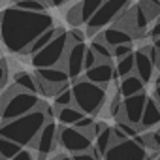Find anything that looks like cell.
I'll use <instances>...</instances> for the list:
<instances>
[{
  "instance_id": "obj_41",
  "label": "cell",
  "mask_w": 160,
  "mask_h": 160,
  "mask_svg": "<svg viewBox=\"0 0 160 160\" xmlns=\"http://www.w3.org/2000/svg\"><path fill=\"white\" fill-rule=\"evenodd\" d=\"M111 130H113V143H115V141H122V139H128V136H126V134H124V132H122L119 126H115V128H111Z\"/></svg>"
},
{
  "instance_id": "obj_27",
  "label": "cell",
  "mask_w": 160,
  "mask_h": 160,
  "mask_svg": "<svg viewBox=\"0 0 160 160\" xmlns=\"http://www.w3.org/2000/svg\"><path fill=\"white\" fill-rule=\"evenodd\" d=\"M17 8L28 10V12H45L47 10V0H13Z\"/></svg>"
},
{
  "instance_id": "obj_5",
  "label": "cell",
  "mask_w": 160,
  "mask_h": 160,
  "mask_svg": "<svg viewBox=\"0 0 160 160\" xmlns=\"http://www.w3.org/2000/svg\"><path fill=\"white\" fill-rule=\"evenodd\" d=\"M68 45H70V38H68V32L64 28H58L57 36L43 47L40 49L38 53L32 55V66L34 68H49V66H62V60H64V55L68 51Z\"/></svg>"
},
{
  "instance_id": "obj_47",
  "label": "cell",
  "mask_w": 160,
  "mask_h": 160,
  "mask_svg": "<svg viewBox=\"0 0 160 160\" xmlns=\"http://www.w3.org/2000/svg\"><path fill=\"white\" fill-rule=\"evenodd\" d=\"M0 2H2V0H0Z\"/></svg>"
},
{
  "instance_id": "obj_34",
  "label": "cell",
  "mask_w": 160,
  "mask_h": 160,
  "mask_svg": "<svg viewBox=\"0 0 160 160\" xmlns=\"http://www.w3.org/2000/svg\"><path fill=\"white\" fill-rule=\"evenodd\" d=\"M145 141H147V147L151 149H160V128L152 134H147L145 136Z\"/></svg>"
},
{
  "instance_id": "obj_40",
  "label": "cell",
  "mask_w": 160,
  "mask_h": 160,
  "mask_svg": "<svg viewBox=\"0 0 160 160\" xmlns=\"http://www.w3.org/2000/svg\"><path fill=\"white\" fill-rule=\"evenodd\" d=\"M149 36H151L152 40H158V38H160V17H156L154 23H152V27L149 28Z\"/></svg>"
},
{
  "instance_id": "obj_26",
  "label": "cell",
  "mask_w": 160,
  "mask_h": 160,
  "mask_svg": "<svg viewBox=\"0 0 160 160\" xmlns=\"http://www.w3.org/2000/svg\"><path fill=\"white\" fill-rule=\"evenodd\" d=\"M117 68H115V77H126L130 73H134V53L122 57V58H117Z\"/></svg>"
},
{
  "instance_id": "obj_19",
  "label": "cell",
  "mask_w": 160,
  "mask_h": 160,
  "mask_svg": "<svg viewBox=\"0 0 160 160\" xmlns=\"http://www.w3.org/2000/svg\"><path fill=\"white\" fill-rule=\"evenodd\" d=\"M139 124H141L143 130H145V128H151V126H154V124H160V104H158L156 98H149V100H147Z\"/></svg>"
},
{
  "instance_id": "obj_13",
  "label": "cell",
  "mask_w": 160,
  "mask_h": 160,
  "mask_svg": "<svg viewBox=\"0 0 160 160\" xmlns=\"http://www.w3.org/2000/svg\"><path fill=\"white\" fill-rule=\"evenodd\" d=\"M102 2H104V0H81V2L75 4V6L68 12L66 19H68L72 25L89 23V19H91V17L96 13V10L102 6Z\"/></svg>"
},
{
  "instance_id": "obj_45",
  "label": "cell",
  "mask_w": 160,
  "mask_h": 160,
  "mask_svg": "<svg viewBox=\"0 0 160 160\" xmlns=\"http://www.w3.org/2000/svg\"><path fill=\"white\" fill-rule=\"evenodd\" d=\"M152 45H154V47L160 51V38H158V40H154V43H152Z\"/></svg>"
},
{
  "instance_id": "obj_42",
  "label": "cell",
  "mask_w": 160,
  "mask_h": 160,
  "mask_svg": "<svg viewBox=\"0 0 160 160\" xmlns=\"http://www.w3.org/2000/svg\"><path fill=\"white\" fill-rule=\"evenodd\" d=\"M68 0H47V4H51V6H55V8H58V6H62V4H66Z\"/></svg>"
},
{
  "instance_id": "obj_14",
  "label": "cell",
  "mask_w": 160,
  "mask_h": 160,
  "mask_svg": "<svg viewBox=\"0 0 160 160\" xmlns=\"http://www.w3.org/2000/svg\"><path fill=\"white\" fill-rule=\"evenodd\" d=\"M115 77V68L111 64V60H98L92 68L85 70V79L96 83V85H102V87H108Z\"/></svg>"
},
{
  "instance_id": "obj_24",
  "label": "cell",
  "mask_w": 160,
  "mask_h": 160,
  "mask_svg": "<svg viewBox=\"0 0 160 160\" xmlns=\"http://www.w3.org/2000/svg\"><path fill=\"white\" fill-rule=\"evenodd\" d=\"M132 17H134V36H139L143 32H147V27H149V17L145 15V12L138 6L132 8Z\"/></svg>"
},
{
  "instance_id": "obj_31",
  "label": "cell",
  "mask_w": 160,
  "mask_h": 160,
  "mask_svg": "<svg viewBox=\"0 0 160 160\" xmlns=\"http://www.w3.org/2000/svg\"><path fill=\"white\" fill-rule=\"evenodd\" d=\"M117 126L128 136V138H134V136H138L143 128H141V124H132V122H126V121H121L119 119V122H117Z\"/></svg>"
},
{
  "instance_id": "obj_38",
  "label": "cell",
  "mask_w": 160,
  "mask_h": 160,
  "mask_svg": "<svg viewBox=\"0 0 160 160\" xmlns=\"http://www.w3.org/2000/svg\"><path fill=\"white\" fill-rule=\"evenodd\" d=\"M13 160H36V156H34V152L32 151H28V149H21L15 156H13Z\"/></svg>"
},
{
  "instance_id": "obj_23",
  "label": "cell",
  "mask_w": 160,
  "mask_h": 160,
  "mask_svg": "<svg viewBox=\"0 0 160 160\" xmlns=\"http://www.w3.org/2000/svg\"><path fill=\"white\" fill-rule=\"evenodd\" d=\"M21 149H23V145H19L17 141L0 136V158H2V160H13V156Z\"/></svg>"
},
{
  "instance_id": "obj_11",
  "label": "cell",
  "mask_w": 160,
  "mask_h": 160,
  "mask_svg": "<svg viewBox=\"0 0 160 160\" xmlns=\"http://www.w3.org/2000/svg\"><path fill=\"white\" fill-rule=\"evenodd\" d=\"M57 145H58V124L53 119H49L43 124V128L40 130V134L36 136V139L30 143V147L36 152L47 156V154H51L57 149Z\"/></svg>"
},
{
  "instance_id": "obj_33",
  "label": "cell",
  "mask_w": 160,
  "mask_h": 160,
  "mask_svg": "<svg viewBox=\"0 0 160 160\" xmlns=\"http://www.w3.org/2000/svg\"><path fill=\"white\" fill-rule=\"evenodd\" d=\"M111 49H113V57H115V58H122V57L134 53V51H132V43H121V45H115V47H111Z\"/></svg>"
},
{
  "instance_id": "obj_12",
  "label": "cell",
  "mask_w": 160,
  "mask_h": 160,
  "mask_svg": "<svg viewBox=\"0 0 160 160\" xmlns=\"http://www.w3.org/2000/svg\"><path fill=\"white\" fill-rule=\"evenodd\" d=\"M147 100H149V96L145 92H139V94L122 98V113H121L119 119L121 121H126V122H132V124H139Z\"/></svg>"
},
{
  "instance_id": "obj_37",
  "label": "cell",
  "mask_w": 160,
  "mask_h": 160,
  "mask_svg": "<svg viewBox=\"0 0 160 160\" xmlns=\"http://www.w3.org/2000/svg\"><path fill=\"white\" fill-rule=\"evenodd\" d=\"M68 38H70V42H72V43L85 42V34H83L81 30H77V28H72V30L68 32Z\"/></svg>"
},
{
  "instance_id": "obj_35",
  "label": "cell",
  "mask_w": 160,
  "mask_h": 160,
  "mask_svg": "<svg viewBox=\"0 0 160 160\" xmlns=\"http://www.w3.org/2000/svg\"><path fill=\"white\" fill-rule=\"evenodd\" d=\"M96 62H98V57H96V53H94L91 47H87V51H85V70L92 68Z\"/></svg>"
},
{
  "instance_id": "obj_25",
  "label": "cell",
  "mask_w": 160,
  "mask_h": 160,
  "mask_svg": "<svg viewBox=\"0 0 160 160\" xmlns=\"http://www.w3.org/2000/svg\"><path fill=\"white\" fill-rule=\"evenodd\" d=\"M94 53H96V57H98V60H111L113 58V49L104 42V40H100L98 36L92 40V43L89 45Z\"/></svg>"
},
{
  "instance_id": "obj_4",
  "label": "cell",
  "mask_w": 160,
  "mask_h": 160,
  "mask_svg": "<svg viewBox=\"0 0 160 160\" xmlns=\"http://www.w3.org/2000/svg\"><path fill=\"white\" fill-rule=\"evenodd\" d=\"M73 104L81 109L85 115H96L106 104V87L96 85L89 79H75L72 85Z\"/></svg>"
},
{
  "instance_id": "obj_32",
  "label": "cell",
  "mask_w": 160,
  "mask_h": 160,
  "mask_svg": "<svg viewBox=\"0 0 160 160\" xmlns=\"http://www.w3.org/2000/svg\"><path fill=\"white\" fill-rule=\"evenodd\" d=\"M121 98H122V96L117 94V96L111 100V106H109V115L115 117V119H119L121 113H122V100H121Z\"/></svg>"
},
{
  "instance_id": "obj_29",
  "label": "cell",
  "mask_w": 160,
  "mask_h": 160,
  "mask_svg": "<svg viewBox=\"0 0 160 160\" xmlns=\"http://www.w3.org/2000/svg\"><path fill=\"white\" fill-rule=\"evenodd\" d=\"M53 98H55V108L72 106V104H73V92H72V87H64V89L58 91Z\"/></svg>"
},
{
  "instance_id": "obj_9",
  "label": "cell",
  "mask_w": 160,
  "mask_h": 160,
  "mask_svg": "<svg viewBox=\"0 0 160 160\" xmlns=\"http://www.w3.org/2000/svg\"><path fill=\"white\" fill-rule=\"evenodd\" d=\"M147 158H149V154H147L145 147L138 145L132 138L115 141L104 154V160H147Z\"/></svg>"
},
{
  "instance_id": "obj_20",
  "label": "cell",
  "mask_w": 160,
  "mask_h": 160,
  "mask_svg": "<svg viewBox=\"0 0 160 160\" xmlns=\"http://www.w3.org/2000/svg\"><path fill=\"white\" fill-rule=\"evenodd\" d=\"M83 115L85 113L79 109L75 104L64 106V108H57V119L60 121V124H66V126H73Z\"/></svg>"
},
{
  "instance_id": "obj_28",
  "label": "cell",
  "mask_w": 160,
  "mask_h": 160,
  "mask_svg": "<svg viewBox=\"0 0 160 160\" xmlns=\"http://www.w3.org/2000/svg\"><path fill=\"white\" fill-rule=\"evenodd\" d=\"M139 8L145 12V15L149 17V21L160 17V0H141Z\"/></svg>"
},
{
  "instance_id": "obj_36",
  "label": "cell",
  "mask_w": 160,
  "mask_h": 160,
  "mask_svg": "<svg viewBox=\"0 0 160 160\" xmlns=\"http://www.w3.org/2000/svg\"><path fill=\"white\" fill-rule=\"evenodd\" d=\"M8 81V64L4 58H0V89H2Z\"/></svg>"
},
{
  "instance_id": "obj_15",
  "label": "cell",
  "mask_w": 160,
  "mask_h": 160,
  "mask_svg": "<svg viewBox=\"0 0 160 160\" xmlns=\"http://www.w3.org/2000/svg\"><path fill=\"white\" fill-rule=\"evenodd\" d=\"M154 68H156V66H154V62H152V58L149 57V53H147L145 47H141V49H138V51L134 53V73H138V75L143 79L145 85L152 79Z\"/></svg>"
},
{
  "instance_id": "obj_18",
  "label": "cell",
  "mask_w": 160,
  "mask_h": 160,
  "mask_svg": "<svg viewBox=\"0 0 160 160\" xmlns=\"http://www.w3.org/2000/svg\"><path fill=\"white\" fill-rule=\"evenodd\" d=\"M143 89H145L143 79H141L138 73H130V75L122 77L121 87H119V94H121L122 98H128V96H134V94L143 92Z\"/></svg>"
},
{
  "instance_id": "obj_44",
  "label": "cell",
  "mask_w": 160,
  "mask_h": 160,
  "mask_svg": "<svg viewBox=\"0 0 160 160\" xmlns=\"http://www.w3.org/2000/svg\"><path fill=\"white\" fill-rule=\"evenodd\" d=\"M154 98L160 102V85H156V89H154Z\"/></svg>"
},
{
  "instance_id": "obj_22",
  "label": "cell",
  "mask_w": 160,
  "mask_h": 160,
  "mask_svg": "<svg viewBox=\"0 0 160 160\" xmlns=\"http://www.w3.org/2000/svg\"><path fill=\"white\" fill-rule=\"evenodd\" d=\"M57 32H58V27H51V28H47L43 34H40V36L32 42V45L28 47L27 55H30V57H32L34 53H38L40 49H43V47H45V45H47V43H49V42L57 36Z\"/></svg>"
},
{
  "instance_id": "obj_46",
  "label": "cell",
  "mask_w": 160,
  "mask_h": 160,
  "mask_svg": "<svg viewBox=\"0 0 160 160\" xmlns=\"http://www.w3.org/2000/svg\"><path fill=\"white\" fill-rule=\"evenodd\" d=\"M156 160H160V156H158V158H156Z\"/></svg>"
},
{
  "instance_id": "obj_2",
  "label": "cell",
  "mask_w": 160,
  "mask_h": 160,
  "mask_svg": "<svg viewBox=\"0 0 160 160\" xmlns=\"http://www.w3.org/2000/svg\"><path fill=\"white\" fill-rule=\"evenodd\" d=\"M47 115L43 111V108H38L27 115H21L17 119L12 121H2L0 124V136L17 141L23 147H30V143L36 139V136L40 134V130L43 128V124L47 122Z\"/></svg>"
},
{
  "instance_id": "obj_17",
  "label": "cell",
  "mask_w": 160,
  "mask_h": 160,
  "mask_svg": "<svg viewBox=\"0 0 160 160\" xmlns=\"http://www.w3.org/2000/svg\"><path fill=\"white\" fill-rule=\"evenodd\" d=\"M113 145V130L108 126V124H104L102 128H100V132L94 136V147L91 149L94 154H96V158L100 160L106 152H108V149Z\"/></svg>"
},
{
  "instance_id": "obj_3",
  "label": "cell",
  "mask_w": 160,
  "mask_h": 160,
  "mask_svg": "<svg viewBox=\"0 0 160 160\" xmlns=\"http://www.w3.org/2000/svg\"><path fill=\"white\" fill-rule=\"evenodd\" d=\"M2 100V113H0V119L2 121H12L17 119L21 115H27L38 108H43L45 104L38 98L36 92H28L19 89L17 85H13L8 92H4Z\"/></svg>"
},
{
  "instance_id": "obj_48",
  "label": "cell",
  "mask_w": 160,
  "mask_h": 160,
  "mask_svg": "<svg viewBox=\"0 0 160 160\" xmlns=\"http://www.w3.org/2000/svg\"><path fill=\"white\" fill-rule=\"evenodd\" d=\"M0 160H2V158H0Z\"/></svg>"
},
{
  "instance_id": "obj_39",
  "label": "cell",
  "mask_w": 160,
  "mask_h": 160,
  "mask_svg": "<svg viewBox=\"0 0 160 160\" xmlns=\"http://www.w3.org/2000/svg\"><path fill=\"white\" fill-rule=\"evenodd\" d=\"M72 160H98V158L92 151H85V152H75L72 156Z\"/></svg>"
},
{
  "instance_id": "obj_21",
  "label": "cell",
  "mask_w": 160,
  "mask_h": 160,
  "mask_svg": "<svg viewBox=\"0 0 160 160\" xmlns=\"http://www.w3.org/2000/svg\"><path fill=\"white\" fill-rule=\"evenodd\" d=\"M13 85H17L23 91H28V92H36V94L40 92L36 75L34 73H28V72H17L13 75Z\"/></svg>"
},
{
  "instance_id": "obj_1",
  "label": "cell",
  "mask_w": 160,
  "mask_h": 160,
  "mask_svg": "<svg viewBox=\"0 0 160 160\" xmlns=\"http://www.w3.org/2000/svg\"><path fill=\"white\" fill-rule=\"evenodd\" d=\"M51 27H55V19L45 12H28L13 6L0 13V40L15 55H27L32 42Z\"/></svg>"
},
{
  "instance_id": "obj_30",
  "label": "cell",
  "mask_w": 160,
  "mask_h": 160,
  "mask_svg": "<svg viewBox=\"0 0 160 160\" xmlns=\"http://www.w3.org/2000/svg\"><path fill=\"white\" fill-rule=\"evenodd\" d=\"M73 126H75V128H79V130H83V132H87L89 136H92V126H94L92 115H83V117L79 119ZM92 139H94V136H92Z\"/></svg>"
},
{
  "instance_id": "obj_10",
  "label": "cell",
  "mask_w": 160,
  "mask_h": 160,
  "mask_svg": "<svg viewBox=\"0 0 160 160\" xmlns=\"http://www.w3.org/2000/svg\"><path fill=\"white\" fill-rule=\"evenodd\" d=\"M85 51H87V45L85 42H79V43H72L68 45V51L64 55V60H62V68L68 72L70 79H79L81 73L85 72Z\"/></svg>"
},
{
  "instance_id": "obj_8",
  "label": "cell",
  "mask_w": 160,
  "mask_h": 160,
  "mask_svg": "<svg viewBox=\"0 0 160 160\" xmlns=\"http://www.w3.org/2000/svg\"><path fill=\"white\" fill-rule=\"evenodd\" d=\"M92 141H94L92 136H89L87 132L79 130L75 126H66V124L58 126V145H62V149L68 151L70 154L91 151Z\"/></svg>"
},
{
  "instance_id": "obj_43",
  "label": "cell",
  "mask_w": 160,
  "mask_h": 160,
  "mask_svg": "<svg viewBox=\"0 0 160 160\" xmlns=\"http://www.w3.org/2000/svg\"><path fill=\"white\" fill-rule=\"evenodd\" d=\"M49 160H72L70 156H64V154H58V156H55V158H49Z\"/></svg>"
},
{
  "instance_id": "obj_6",
  "label": "cell",
  "mask_w": 160,
  "mask_h": 160,
  "mask_svg": "<svg viewBox=\"0 0 160 160\" xmlns=\"http://www.w3.org/2000/svg\"><path fill=\"white\" fill-rule=\"evenodd\" d=\"M128 6H130V0H104L102 6L87 23V36H94L106 27L113 25Z\"/></svg>"
},
{
  "instance_id": "obj_16",
  "label": "cell",
  "mask_w": 160,
  "mask_h": 160,
  "mask_svg": "<svg viewBox=\"0 0 160 160\" xmlns=\"http://www.w3.org/2000/svg\"><path fill=\"white\" fill-rule=\"evenodd\" d=\"M96 36H98L100 40H104L109 47H115V45H121V43H132V38H134L128 30H124V28H121V27H117V25L106 27V28L100 30Z\"/></svg>"
},
{
  "instance_id": "obj_7",
  "label": "cell",
  "mask_w": 160,
  "mask_h": 160,
  "mask_svg": "<svg viewBox=\"0 0 160 160\" xmlns=\"http://www.w3.org/2000/svg\"><path fill=\"white\" fill-rule=\"evenodd\" d=\"M36 81L38 89L45 96H55L58 91L68 87L70 75L62 66H49V68H36Z\"/></svg>"
}]
</instances>
